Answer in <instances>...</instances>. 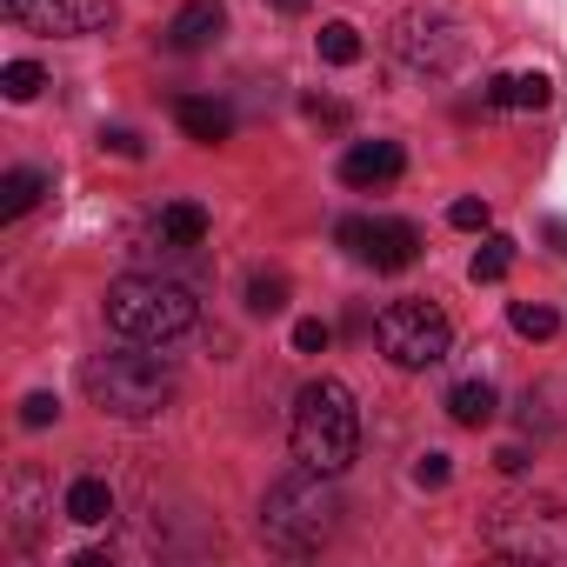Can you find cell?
Masks as SVG:
<instances>
[{
	"mask_svg": "<svg viewBox=\"0 0 567 567\" xmlns=\"http://www.w3.org/2000/svg\"><path fill=\"white\" fill-rule=\"evenodd\" d=\"M334 527H341V494H334V474H321V467L280 474L260 501V534L280 554H315L334 540Z\"/></svg>",
	"mask_w": 567,
	"mask_h": 567,
	"instance_id": "cell-1",
	"label": "cell"
},
{
	"mask_svg": "<svg viewBox=\"0 0 567 567\" xmlns=\"http://www.w3.org/2000/svg\"><path fill=\"white\" fill-rule=\"evenodd\" d=\"M288 441H295V461L301 467H321V474H341L354 454H361V408L341 381H308L295 394V414H288Z\"/></svg>",
	"mask_w": 567,
	"mask_h": 567,
	"instance_id": "cell-2",
	"label": "cell"
},
{
	"mask_svg": "<svg viewBox=\"0 0 567 567\" xmlns=\"http://www.w3.org/2000/svg\"><path fill=\"white\" fill-rule=\"evenodd\" d=\"M200 321V301L181 288V280H161V274H121L107 288V328L134 348H161V341H181L187 328Z\"/></svg>",
	"mask_w": 567,
	"mask_h": 567,
	"instance_id": "cell-3",
	"label": "cell"
},
{
	"mask_svg": "<svg viewBox=\"0 0 567 567\" xmlns=\"http://www.w3.org/2000/svg\"><path fill=\"white\" fill-rule=\"evenodd\" d=\"M81 388L114 421H154L174 401V368L154 361V354H94L81 368Z\"/></svg>",
	"mask_w": 567,
	"mask_h": 567,
	"instance_id": "cell-4",
	"label": "cell"
},
{
	"mask_svg": "<svg viewBox=\"0 0 567 567\" xmlns=\"http://www.w3.org/2000/svg\"><path fill=\"white\" fill-rule=\"evenodd\" d=\"M374 341H381V354H388L394 368L421 374V368H441V361H447L454 328H447V315H441L434 301H388L381 321H374Z\"/></svg>",
	"mask_w": 567,
	"mask_h": 567,
	"instance_id": "cell-5",
	"label": "cell"
},
{
	"mask_svg": "<svg viewBox=\"0 0 567 567\" xmlns=\"http://www.w3.org/2000/svg\"><path fill=\"white\" fill-rule=\"evenodd\" d=\"M487 547L520 554V560L567 554V507L560 501H507L487 514Z\"/></svg>",
	"mask_w": 567,
	"mask_h": 567,
	"instance_id": "cell-6",
	"label": "cell"
},
{
	"mask_svg": "<svg viewBox=\"0 0 567 567\" xmlns=\"http://www.w3.org/2000/svg\"><path fill=\"white\" fill-rule=\"evenodd\" d=\"M394 54H401L414 74H454V61L467 54V34H461L454 14H441V8H414V14L394 21Z\"/></svg>",
	"mask_w": 567,
	"mask_h": 567,
	"instance_id": "cell-7",
	"label": "cell"
},
{
	"mask_svg": "<svg viewBox=\"0 0 567 567\" xmlns=\"http://www.w3.org/2000/svg\"><path fill=\"white\" fill-rule=\"evenodd\" d=\"M334 240H341L354 260L381 267V274H401V267L421 260V227H414V220H368V214H354V220L334 227Z\"/></svg>",
	"mask_w": 567,
	"mask_h": 567,
	"instance_id": "cell-8",
	"label": "cell"
},
{
	"mask_svg": "<svg viewBox=\"0 0 567 567\" xmlns=\"http://www.w3.org/2000/svg\"><path fill=\"white\" fill-rule=\"evenodd\" d=\"M0 14L28 34H107L114 0H0Z\"/></svg>",
	"mask_w": 567,
	"mask_h": 567,
	"instance_id": "cell-9",
	"label": "cell"
},
{
	"mask_svg": "<svg viewBox=\"0 0 567 567\" xmlns=\"http://www.w3.org/2000/svg\"><path fill=\"white\" fill-rule=\"evenodd\" d=\"M401 167H408L401 141H354L341 161V181L348 187H388V181H401Z\"/></svg>",
	"mask_w": 567,
	"mask_h": 567,
	"instance_id": "cell-10",
	"label": "cell"
},
{
	"mask_svg": "<svg viewBox=\"0 0 567 567\" xmlns=\"http://www.w3.org/2000/svg\"><path fill=\"white\" fill-rule=\"evenodd\" d=\"M220 28H227V8H220V0H187V8L167 21V48L174 54H200V48H214L220 41Z\"/></svg>",
	"mask_w": 567,
	"mask_h": 567,
	"instance_id": "cell-11",
	"label": "cell"
},
{
	"mask_svg": "<svg viewBox=\"0 0 567 567\" xmlns=\"http://www.w3.org/2000/svg\"><path fill=\"white\" fill-rule=\"evenodd\" d=\"M174 121H181V134L200 141V147H220V141L234 134V114H227L220 101H207V94H181V101H174Z\"/></svg>",
	"mask_w": 567,
	"mask_h": 567,
	"instance_id": "cell-12",
	"label": "cell"
},
{
	"mask_svg": "<svg viewBox=\"0 0 567 567\" xmlns=\"http://www.w3.org/2000/svg\"><path fill=\"white\" fill-rule=\"evenodd\" d=\"M68 520H74V527H107V520H114V487H107L101 474H81V481L68 487Z\"/></svg>",
	"mask_w": 567,
	"mask_h": 567,
	"instance_id": "cell-13",
	"label": "cell"
},
{
	"mask_svg": "<svg viewBox=\"0 0 567 567\" xmlns=\"http://www.w3.org/2000/svg\"><path fill=\"white\" fill-rule=\"evenodd\" d=\"M207 240V207L200 200H167L161 207V247H200Z\"/></svg>",
	"mask_w": 567,
	"mask_h": 567,
	"instance_id": "cell-14",
	"label": "cell"
},
{
	"mask_svg": "<svg viewBox=\"0 0 567 567\" xmlns=\"http://www.w3.org/2000/svg\"><path fill=\"white\" fill-rule=\"evenodd\" d=\"M48 187H54V181H48L41 167H14L8 181H0V220H21V214H28Z\"/></svg>",
	"mask_w": 567,
	"mask_h": 567,
	"instance_id": "cell-15",
	"label": "cell"
},
{
	"mask_svg": "<svg viewBox=\"0 0 567 567\" xmlns=\"http://www.w3.org/2000/svg\"><path fill=\"white\" fill-rule=\"evenodd\" d=\"M447 414H454L461 427H487V421L501 414V394H494L487 381H461V388L447 394Z\"/></svg>",
	"mask_w": 567,
	"mask_h": 567,
	"instance_id": "cell-16",
	"label": "cell"
},
{
	"mask_svg": "<svg viewBox=\"0 0 567 567\" xmlns=\"http://www.w3.org/2000/svg\"><path fill=\"white\" fill-rule=\"evenodd\" d=\"M507 321H514V334H520V341H554V334H560V315H554V308H540V301H514V308H507Z\"/></svg>",
	"mask_w": 567,
	"mask_h": 567,
	"instance_id": "cell-17",
	"label": "cell"
},
{
	"mask_svg": "<svg viewBox=\"0 0 567 567\" xmlns=\"http://www.w3.org/2000/svg\"><path fill=\"white\" fill-rule=\"evenodd\" d=\"M321 61H328V68H354V61H361V34H354L348 21H328V28H321Z\"/></svg>",
	"mask_w": 567,
	"mask_h": 567,
	"instance_id": "cell-18",
	"label": "cell"
},
{
	"mask_svg": "<svg viewBox=\"0 0 567 567\" xmlns=\"http://www.w3.org/2000/svg\"><path fill=\"white\" fill-rule=\"evenodd\" d=\"M507 267H514V240H501V234H487V240L474 247V267H467V274H474V280H501Z\"/></svg>",
	"mask_w": 567,
	"mask_h": 567,
	"instance_id": "cell-19",
	"label": "cell"
},
{
	"mask_svg": "<svg viewBox=\"0 0 567 567\" xmlns=\"http://www.w3.org/2000/svg\"><path fill=\"white\" fill-rule=\"evenodd\" d=\"M247 308L254 315H280L288 308V274H254L247 280Z\"/></svg>",
	"mask_w": 567,
	"mask_h": 567,
	"instance_id": "cell-20",
	"label": "cell"
},
{
	"mask_svg": "<svg viewBox=\"0 0 567 567\" xmlns=\"http://www.w3.org/2000/svg\"><path fill=\"white\" fill-rule=\"evenodd\" d=\"M41 87H48V74L34 61H8V68H0V94H8V101H34Z\"/></svg>",
	"mask_w": 567,
	"mask_h": 567,
	"instance_id": "cell-21",
	"label": "cell"
},
{
	"mask_svg": "<svg viewBox=\"0 0 567 567\" xmlns=\"http://www.w3.org/2000/svg\"><path fill=\"white\" fill-rule=\"evenodd\" d=\"M547 101H554V81H547V74H507V107H527V114H534V107H547Z\"/></svg>",
	"mask_w": 567,
	"mask_h": 567,
	"instance_id": "cell-22",
	"label": "cell"
},
{
	"mask_svg": "<svg viewBox=\"0 0 567 567\" xmlns=\"http://www.w3.org/2000/svg\"><path fill=\"white\" fill-rule=\"evenodd\" d=\"M61 421V401L54 394H28L21 401V427H54Z\"/></svg>",
	"mask_w": 567,
	"mask_h": 567,
	"instance_id": "cell-23",
	"label": "cell"
},
{
	"mask_svg": "<svg viewBox=\"0 0 567 567\" xmlns=\"http://www.w3.org/2000/svg\"><path fill=\"white\" fill-rule=\"evenodd\" d=\"M447 220H454L461 234H481V227H487V200H474V194H467V200H454V207H447Z\"/></svg>",
	"mask_w": 567,
	"mask_h": 567,
	"instance_id": "cell-24",
	"label": "cell"
},
{
	"mask_svg": "<svg viewBox=\"0 0 567 567\" xmlns=\"http://www.w3.org/2000/svg\"><path fill=\"white\" fill-rule=\"evenodd\" d=\"M328 341H334L328 321H301V328H295V354H328Z\"/></svg>",
	"mask_w": 567,
	"mask_h": 567,
	"instance_id": "cell-25",
	"label": "cell"
},
{
	"mask_svg": "<svg viewBox=\"0 0 567 567\" xmlns=\"http://www.w3.org/2000/svg\"><path fill=\"white\" fill-rule=\"evenodd\" d=\"M101 147H107V154H121V161H141V154H147L134 127H107V134H101Z\"/></svg>",
	"mask_w": 567,
	"mask_h": 567,
	"instance_id": "cell-26",
	"label": "cell"
},
{
	"mask_svg": "<svg viewBox=\"0 0 567 567\" xmlns=\"http://www.w3.org/2000/svg\"><path fill=\"white\" fill-rule=\"evenodd\" d=\"M447 474H454L447 454H421V461H414V481H421V487H447Z\"/></svg>",
	"mask_w": 567,
	"mask_h": 567,
	"instance_id": "cell-27",
	"label": "cell"
},
{
	"mask_svg": "<svg viewBox=\"0 0 567 567\" xmlns=\"http://www.w3.org/2000/svg\"><path fill=\"white\" fill-rule=\"evenodd\" d=\"M308 121H321V127H341V121H348V107H341V101H308Z\"/></svg>",
	"mask_w": 567,
	"mask_h": 567,
	"instance_id": "cell-28",
	"label": "cell"
},
{
	"mask_svg": "<svg viewBox=\"0 0 567 567\" xmlns=\"http://www.w3.org/2000/svg\"><path fill=\"white\" fill-rule=\"evenodd\" d=\"M494 467H501V474H520V467H527V454H520V447H501V454H494Z\"/></svg>",
	"mask_w": 567,
	"mask_h": 567,
	"instance_id": "cell-29",
	"label": "cell"
},
{
	"mask_svg": "<svg viewBox=\"0 0 567 567\" xmlns=\"http://www.w3.org/2000/svg\"><path fill=\"white\" fill-rule=\"evenodd\" d=\"M547 240H554V254H567V220H554V227H547Z\"/></svg>",
	"mask_w": 567,
	"mask_h": 567,
	"instance_id": "cell-30",
	"label": "cell"
},
{
	"mask_svg": "<svg viewBox=\"0 0 567 567\" xmlns=\"http://www.w3.org/2000/svg\"><path fill=\"white\" fill-rule=\"evenodd\" d=\"M274 8H280V14H308V0H274Z\"/></svg>",
	"mask_w": 567,
	"mask_h": 567,
	"instance_id": "cell-31",
	"label": "cell"
}]
</instances>
